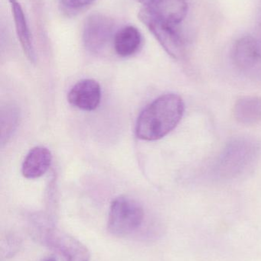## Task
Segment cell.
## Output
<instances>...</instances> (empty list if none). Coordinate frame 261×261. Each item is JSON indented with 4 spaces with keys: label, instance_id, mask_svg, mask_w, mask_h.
Returning <instances> with one entry per match:
<instances>
[{
    "label": "cell",
    "instance_id": "cell-16",
    "mask_svg": "<svg viewBox=\"0 0 261 261\" xmlns=\"http://www.w3.org/2000/svg\"><path fill=\"white\" fill-rule=\"evenodd\" d=\"M94 1L95 0H60L64 7L69 9H74V10L86 7Z\"/></svg>",
    "mask_w": 261,
    "mask_h": 261
},
{
    "label": "cell",
    "instance_id": "cell-13",
    "mask_svg": "<svg viewBox=\"0 0 261 261\" xmlns=\"http://www.w3.org/2000/svg\"><path fill=\"white\" fill-rule=\"evenodd\" d=\"M233 114L239 123L254 125L261 123V98L245 96L238 99Z\"/></svg>",
    "mask_w": 261,
    "mask_h": 261
},
{
    "label": "cell",
    "instance_id": "cell-8",
    "mask_svg": "<svg viewBox=\"0 0 261 261\" xmlns=\"http://www.w3.org/2000/svg\"><path fill=\"white\" fill-rule=\"evenodd\" d=\"M101 87L94 80L78 81L69 91L67 99L70 105L83 111H93L101 103Z\"/></svg>",
    "mask_w": 261,
    "mask_h": 261
},
{
    "label": "cell",
    "instance_id": "cell-17",
    "mask_svg": "<svg viewBox=\"0 0 261 261\" xmlns=\"http://www.w3.org/2000/svg\"><path fill=\"white\" fill-rule=\"evenodd\" d=\"M39 261H58V260H57L56 257H54V256L48 255L42 257Z\"/></svg>",
    "mask_w": 261,
    "mask_h": 261
},
{
    "label": "cell",
    "instance_id": "cell-7",
    "mask_svg": "<svg viewBox=\"0 0 261 261\" xmlns=\"http://www.w3.org/2000/svg\"><path fill=\"white\" fill-rule=\"evenodd\" d=\"M113 21L101 15H91L86 20L83 31L85 47L94 53L102 51L114 39Z\"/></svg>",
    "mask_w": 261,
    "mask_h": 261
},
{
    "label": "cell",
    "instance_id": "cell-4",
    "mask_svg": "<svg viewBox=\"0 0 261 261\" xmlns=\"http://www.w3.org/2000/svg\"><path fill=\"white\" fill-rule=\"evenodd\" d=\"M142 205L132 198L119 196L113 199L109 211L107 230L117 237L133 234L144 223Z\"/></svg>",
    "mask_w": 261,
    "mask_h": 261
},
{
    "label": "cell",
    "instance_id": "cell-14",
    "mask_svg": "<svg viewBox=\"0 0 261 261\" xmlns=\"http://www.w3.org/2000/svg\"><path fill=\"white\" fill-rule=\"evenodd\" d=\"M19 120V113L17 109L12 107H6L2 109L1 111V129L2 144H5L9 141Z\"/></svg>",
    "mask_w": 261,
    "mask_h": 261
},
{
    "label": "cell",
    "instance_id": "cell-1",
    "mask_svg": "<svg viewBox=\"0 0 261 261\" xmlns=\"http://www.w3.org/2000/svg\"><path fill=\"white\" fill-rule=\"evenodd\" d=\"M185 112L182 97L175 93L159 96L140 113L136 124V136L144 141H157L179 125Z\"/></svg>",
    "mask_w": 261,
    "mask_h": 261
},
{
    "label": "cell",
    "instance_id": "cell-10",
    "mask_svg": "<svg viewBox=\"0 0 261 261\" xmlns=\"http://www.w3.org/2000/svg\"><path fill=\"white\" fill-rule=\"evenodd\" d=\"M52 162L50 150L38 146L32 148L25 158L21 165V173L26 179H38L49 170Z\"/></svg>",
    "mask_w": 261,
    "mask_h": 261
},
{
    "label": "cell",
    "instance_id": "cell-15",
    "mask_svg": "<svg viewBox=\"0 0 261 261\" xmlns=\"http://www.w3.org/2000/svg\"><path fill=\"white\" fill-rule=\"evenodd\" d=\"M21 246V241L19 237L12 233L6 234L1 240V260H7L13 257L19 251Z\"/></svg>",
    "mask_w": 261,
    "mask_h": 261
},
{
    "label": "cell",
    "instance_id": "cell-11",
    "mask_svg": "<svg viewBox=\"0 0 261 261\" xmlns=\"http://www.w3.org/2000/svg\"><path fill=\"white\" fill-rule=\"evenodd\" d=\"M115 52L122 58L135 55L142 44V35L134 26L127 25L119 29L113 39Z\"/></svg>",
    "mask_w": 261,
    "mask_h": 261
},
{
    "label": "cell",
    "instance_id": "cell-9",
    "mask_svg": "<svg viewBox=\"0 0 261 261\" xmlns=\"http://www.w3.org/2000/svg\"><path fill=\"white\" fill-rule=\"evenodd\" d=\"M156 18L170 24L182 22L187 13L185 0H137Z\"/></svg>",
    "mask_w": 261,
    "mask_h": 261
},
{
    "label": "cell",
    "instance_id": "cell-2",
    "mask_svg": "<svg viewBox=\"0 0 261 261\" xmlns=\"http://www.w3.org/2000/svg\"><path fill=\"white\" fill-rule=\"evenodd\" d=\"M31 232L37 241L53 250L63 261H90L88 248L69 233L49 221L34 220Z\"/></svg>",
    "mask_w": 261,
    "mask_h": 261
},
{
    "label": "cell",
    "instance_id": "cell-6",
    "mask_svg": "<svg viewBox=\"0 0 261 261\" xmlns=\"http://www.w3.org/2000/svg\"><path fill=\"white\" fill-rule=\"evenodd\" d=\"M236 68L248 76H261V45L251 36L238 40L231 53Z\"/></svg>",
    "mask_w": 261,
    "mask_h": 261
},
{
    "label": "cell",
    "instance_id": "cell-5",
    "mask_svg": "<svg viewBox=\"0 0 261 261\" xmlns=\"http://www.w3.org/2000/svg\"><path fill=\"white\" fill-rule=\"evenodd\" d=\"M139 18L170 56L175 59L183 56L185 44L175 24L156 18L144 8L139 11Z\"/></svg>",
    "mask_w": 261,
    "mask_h": 261
},
{
    "label": "cell",
    "instance_id": "cell-3",
    "mask_svg": "<svg viewBox=\"0 0 261 261\" xmlns=\"http://www.w3.org/2000/svg\"><path fill=\"white\" fill-rule=\"evenodd\" d=\"M259 146L254 140L240 138L226 146L216 165V174L221 179H229L240 176L257 159Z\"/></svg>",
    "mask_w": 261,
    "mask_h": 261
},
{
    "label": "cell",
    "instance_id": "cell-12",
    "mask_svg": "<svg viewBox=\"0 0 261 261\" xmlns=\"http://www.w3.org/2000/svg\"><path fill=\"white\" fill-rule=\"evenodd\" d=\"M9 1L12 6L15 30H16L17 35H18V38L21 47H22L23 51L29 61L35 62V49H34L32 35L29 30V24H28L24 11L17 0H9Z\"/></svg>",
    "mask_w": 261,
    "mask_h": 261
}]
</instances>
